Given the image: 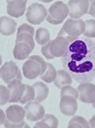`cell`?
Returning a JSON list of instances; mask_svg holds the SVG:
<instances>
[{"label":"cell","mask_w":95,"mask_h":128,"mask_svg":"<svg viewBox=\"0 0 95 128\" xmlns=\"http://www.w3.org/2000/svg\"><path fill=\"white\" fill-rule=\"evenodd\" d=\"M92 107H93V108L95 109V105H92Z\"/></svg>","instance_id":"cell-39"},{"label":"cell","mask_w":95,"mask_h":128,"mask_svg":"<svg viewBox=\"0 0 95 128\" xmlns=\"http://www.w3.org/2000/svg\"><path fill=\"white\" fill-rule=\"evenodd\" d=\"M35 41L39 45H46L50 41V34L46 28H39L35 32Z\"/></svg>","instance_id":"cell-19"},{"label":"cell","mask_w":95,"mask_h":128,"mask_svg":"<svg viewBox=\"0 0 95 128\" xmlns=\"http://www.w3.org/2000/svg\"><path fill=\"white\" fill-rule=\"evenodd\" d=\"M28 59H32V60H35L37 61L39 65H40V67H41V72H40V75H43L45 72H46V70L48 68V63L44 60V59L41 58V56H29V58Z\"/></svg>","instance_id":"cell-29"},{"label":"cell","mask_w":95,"mask_h":128,"mask_svg":"<svg viewBox=\"0 0 95 128\" xmlns=\"http://www.w3.org/2000/svg\"><path fill=\"white\" fill-rule=\"evenodd\" d=\"M90 2L88 0H70L68 2L69 14L71 19H80V17L89 12Z\"/></svg>","instance_id":"cell-3"},{"label":"cell","mask_w":95,"mask_h":128,"mask_svg":"<svg viewBox=\"0 0 95 128\" xmlns=\"http://www.w3.org/2000/svg\"><path fill=\"white\" fill-rule=\"evenodd\" d=\"M46 20H47L49 24H52V25H58V24H61L63 21H57V20H55V19H53L52 17L50 16H48H48H47V18H46Z\"/></svg>","instance_id":"cell-33"},{"label":"cell","mask_w":95,"mask_h":128,"mask_svg":"<svg viewBox=\"0 0 95 128\" xmlns=\"http://www.w3.org/2000/svg\"><path fill=\"white\" fill-rule=\"evenodd\" d=\"M71 83H72V78L66 70L62 69L57 71L56 78L54 80V85L57 88L61 89L66 85H71Z\"/></svg>","instance_id":"cell-17"},{"label":"cell","mask_w":95,"mask_h":128,"mask_svg":"<svg viewBox=\"0 0 95 128\" xmlns=\"http://www.w3.org/2000/svg\"><path fill=\"white\" fill-rule=\"evenodd\" d=\"M49 43H50V53L54 58H61L70 44V42L66 38L58 36L53 40H50Z\"/></svg>","instance_id":"cell-10"},{"label":"cell","mask_w":95,"mask_h":128,"mask_svg":"<svg viewBox=\"0 0 95 128\" xmlns=\"http://www.w3.org/2000/svg\"><path fill=\"white\" fill-rule=\"evenodd\" d=\"M69 128H89L90 127V124L89 122L86 120V118L81 116H74L72 117V118L69 120Z\"/></svg>","instance_id":"cell-21"},{"label":"cell","mask_w":95,"mask_h":128,"mask_svg":"<svg viewBox=\"0 0 95 128\" xmlns=\"http://www.w3.org/2000/svg\"><path fill=\"white\" fill-rule=\"evenodd\" d=\"M20 42H25L27 44H29L32 49L33 50L34 47H35V42H34V39H33V36H31L30 34H20L18 36H16V39H15V44Z\"/></svg>","instance_id":"cell-23"},{"label":"cell","mask_w":95,"mask_h":128,"mask_svg":"<svg viewBox=\"0 0 95 128\" xmlns=\"http://www.w3.org/2000/svg\"><path fill=\"white\" fill-rule=\"evenodd\" d=\"M6 116L7 120H9L10 122L18 123L24 120V118H26V111L25 108L16 104H12L6 109Z\"/></svg>","instance_id":"cell-14"},{"label":"cell","mask_w":95,"mask_h":128,"mask_svg":"<svg viewBox=\"0 0 95 128\" xmlns=\"http://www.w3.org/2000/svg\"><path fill=\"white\" fill-rule=\"evenodd\" d=\"M59 108L61 113L65 116H73L78 109L77 100L72 96H61Z\"/></svg>","instance_id":"cell-9"},{"label":"cell","mask_w":95,"mask_h":128,"mask_svg":"<svg viewBox=\"0 0 95 128\" xmlns=\"http://www.w3.org/2000/svg\"><path fill=\"white\" fill-rule=\"evenodd\" d=\"M22 72L24 76L28 80H34L37 76H40L41 67L39 63L35 60L32 59H27V61L23 64Z\"/></svg>","instance_id":"cell-13"},{"label":"cell","mask_w":95,"mask_h":128,"mask_svg":"<svg viewBox=\"0 0 95 128\" xmlns=\"http://www.w3.org/2000/svg\"><path fill=\"white\" fill-rule=\"evenodd\" d=\"M25 125L26 124H25L24 120H22L21 122L15 123V122H11L9 120H6L5 123H4V127L6 128H21V127H25Z\"/></svg>","instance_id":"cell-31"},{"label":"cell","mask_w":95,"mask_h":128,"mask_svg":"<svg viewBox=\"0 0 95 128\" xmlns=\"http://www.w3.org/2000/svg\"><path fill=\"white\" fill-rule=\"evenodd\" d=\"M41 53L42 54L48 59H53L54 58V56H53L51 53H50V43L48 42L47 43L46 45H44L42 46V49H41Z\"/></svg>","instance_id":"cell-30"},{"label":"cell","mask_w":95,"mask_h":128,"mask_svg":"<svg viewBox=\"0 0 95 128\" xmlns=\"http://www.w3.org/2000/svg\"><path fill=\"white\" fill-rule=\"evenodd\" d=\"M19 68L13 61H7L1 67V78L4 80V82L9 84L12 80L17 78V76L19 73Z\"/></svg>","instance_id":"cell-8"},{"label":"cell","mask_w":95,"mask_h":128,"mask_svg":"<svg viewBox=\"0 0 95 128\" xmlns=\"http://www.w3.org/2000/svg\"><path fill=\"white\" fill-rule=\"evenodd\" d=\"M65 34H66V32H65V31H64L63 28H62V29L60 30V32H58L57 36H64V38H65Z\"/></svg>","instance_id":"cell-38"},{"label":"cell","mask_w":95,"mask_h":128,"mask_svg":"<svg viewBox=\"0 0 95 128\" xmlns=\"http://www.w3.org/2000/svg\"><path fill=\"white\" fill-rule=\"evenodd\" d=\"M66 38L69 40V42L71 43V42H73V41H75V40H76L78 38H76V36H66Z\"/></svg>","instance_id":"cell-37"},{"label":"cell","mask_w":95,"mask_h":128,"mask_svg":"<svg viewBox=\"0 0 95 128\" xmlns=\"http://www.w3.org/2000/svg\"><path fill=\"white\" fill-rule=\"evenodd\" d=\"M63 30L68 36L79 38L86 30V23L83 19H67L63 26Z\"/></svg>","instance_id":"cell-5"},{"label":"cell","mask_w":95,"mask_h":128,"mask_svg":"<svg viewBox=\"0 0 95 128\" xmlns=\"http://www.w3.org/2000/svg\"><path fill=\"white\" fill-rule=\"evenodd\" d=\"M61 63L76 82H91L95 78V41L79 36L69 44Z\"/></svg>","instance_id":"cell-1"},{"label":"cell","mask_w":95,"mask_h":128,"mask_svg":"<svg viewBox=\"0 0 95 128\" xmlns=\"http://www.w3.org/2000/svg\"><path fill=\"white\" fill-rule=\"evenodd\" d=\"M79 100L85 103H94L95 102V84L91 82L80 83L77 87Z\"/></svg>","instance_id":"cell-6"},{"label":"cell","mask_w":95,"mask_h":128,"mask_svg":"<svg viewBox=\"0 0 95 128\" xmlns=\"http://www.w3.org/2000/svg\"><path fill=\"white\" fill-rule=\"evenodd\" d=\"M32 51L33 50L29 44H27L25 42H20L14 45L12 54H13V58L15 59L23 60V59L29 58L30 54L32 53Z\"/></svg>","instance_id":"cell-16"},{"label":"cell","mask_w":95,"mask_h":128,"mask_svg":"<svg viewBox=\"0 0 95 128\" xmlns=\"http://www.w3.org/2000/svg\"><path fill=\"white\" fill-rule=\"evenodd\" d=\"M56 75H57V71L55 70L54 66H53L52 64L48 63V68L46 70V72L43 75H40L39 76L45 82L51 83V82H54V80L56 78Z\"/></svg>","instance_id":"cell-20"},{"label":"cell","mask_w":95,"mask_h":128,"mask_svg":"<svg viewBox=\"0 0 95 128\" xmlns=\"http://www.w3.org/2000/svg\"><path fill=\"white\" fill-rule=\"evenodd\" d=\"M26 89H25V93L22 96V98L20 100V103L26 104L28 102H32L35 100V90L33 88V86H31L29 84H25Z\"/></svg>","instance_id":"cell-22"},{"label":"cell","mask_w":95,"mask_h":128,"mask_svg":"<svg viewBox=\"0 0 95 128\" xmlns=\"http://www.w3.org/2000/svg\"><path fill=\"white\" fill-rule=\"evenodd\" d=\"M48 16V11L40 3H32L27 8L26 18L32 25L41 24L46 20Z\"/></svg>","instance_id":"cell-2"},{"label":"cell","mask_w":95,"mask_h":128,"mask_svg":"<svg viewBox=\"0 0 95 128\" xmlns=\"http://www.w3.org/2000/svg\"><path fill=\"white\" fill-rule=\"evenodd\" d=\"M32 86L35 90V100H34L40 102L45 100L48 96V92H49L47 84H45L42 81H38V82H35Z\"/></svg>","instance_id":"cell-18"},{"label":"cell","mask_w":95,"mask_h":128,"mask_svg":"<svg viewBox=\"0 0 95 128\" xmlns=\"http://www.w3.org/2000/svg\"><path fill=\"white\" fill-rule=\"evenodd\" d=\"M69 14V7L63 1H55L48 10V14L57 21H64Z\"/></svg>","instance_id":"cell-7"},{"label":"cell","mask_w":95,"mask_h":128,"mask_svg":"<svg viewBox=\"0 0 95 128\" xmlns=\"http://www.w3.org/2000/svg\"><path fill=\"white\" fill-rule=\"evenodd\" d=\"M0 114H1V120H0V123L1 124H4L6 122V118H7V116L6 115H4V112H3V110H1L0 111Z\"/></svg>","instance_id":"cell-36"},{"label":"cell","mask_w":95,"mask_h":128,"mask_svg":"<svg viewBox=\"0 0 95 128\" xmlns=\"http://www.w3.org/2000/svg\"><path fill=\"white\" fill-rule=\"evenodd\" d=\"M30 34L31 36H34V28L29 24H26V23H23L22 25L19 26L18 30H17V36L20 34Z\"/></svg>","instance_id":"cell-28"},{"label":"cell","mask_w":95,"mask_h":128,"mask_svg":"<svg viewBox=\"0 0 95 128\" xmlns=\"http://www.w3.org/2000/svg\"><path fill=\"white\" fill-rule=\"evenodd\" d=\"M61 96H74L76 100L79 98V95H78V91L77 89L73 88L71 85H66L61 88V92H60Z\"/></svg>","instance_id":"cell-26"},{"label":"cell","mask_w":95,"mask_h":128,"mask_svg":"<svg viewBox=\"0 0 95 128\" xmlns=\"http://www.w3.org/2000/svg\"><path fill=\"white\" fill-rule=\"evenodd\" d=\"M10 98H11L10 89L4 85H1L0 86V105H4L7 102H9Z\"/></svg>","instance_id":"cell-25"},{"label":"cell","mask_w":95,"mask_h":128,"mask_svg":"<svg viewBox=\"0 0 95 128\" xmlns=\"http://www.w3.org/2000/svg\"><path fill=\"white\" fill-rule=\"evenodd\" d=\"M89 124H90V127L95 128V115H93L92 118L89 120Z\"/></svg>","instance_id":"cell-35"},{"label":"cell","mask_w":95,"mask_h":128,"mask_svg":"<svg viewBox=\"0 0 95 128\" xmlns=\"http://www.w3.org/2000/svg\"><path fill=\"white\" fill-rule=\"evenodd\" d=\"M25 111H26V118L30 122H38L42 120L45 116V108L40 102L32 100L26 103Z\"/></svg>","instance_id":"cell-4"},{"label":"cell","mask_w":95,"mask_h":128,"mask_svg":"<svg viewBox=\"0 0 95 128\" xmlns=\"http://www.w3.org/2000/svg\"><path fill=\"white\" fill-rule=\"evenodd\" d=\"M26 0H11L7 2V12L11 17H20L26 10Z\"/></svg>","instance_id":"cell-11"},{"label":"cell","mask_w":95,"mask_h":128,"mask_svg":"<svg viewBox=\"0 0 95 128\" xmlns=\"http://www.w3.org/2000/svg\"><path fill=\"white\" fill-rule=\"evenodd\" d=\"M92 105H95V102H94V103H92Z\"/></svg>","instance_id":"cell-40"},{"label":"cell","mask_w":95,"mask_h":128,"mask_svg":"<svg viewBox=\"0 0 95 128\" xmlns=\"http://www.w3.org/2000/svg\"><path fill=\"white\" fill-rule=\"evenodd\" d=\"M42 122L48 124L49 128H57L58 127V120L52 114H45L44 118H42Z\"/></svg>","instance_id":"cell-27"},{"label":"cell","mask_w":95,"mask_h":128,"mask_svg":"<svg viewBox=\"0 0 95 128\" xmlns=\"http://www.w3.org/2000/svg\"><path fill=\"white\" fill-rule=\"evenodd\" d=\"M86 30L83 34L85 38H95V19H88L85 21Z\"/></svg>","instance_id":"cell-24"},{"label":"cell","mask_w":95,"mask_h":128,"mask_svg":"<svg viewBox=\"0 0 95 128\" xmlns=\"http://www.w3.org/2000/svg\"><path fill=\"white\" fill-rule=\"evenodd\" d=\"M89 14H90L92 17H94L95 18V0H93V1H91V2H90Z\"/></svg>","instance_id":"cell-32"},{"label":"cell","mask_w":95,"mask_h":128,"mask_svg":"<svg viewBox=\"0 0 95 128\" xmlns=\"http://www.w3.org/2000/svg\"><path fill=\"white\" fill-rule=\"evenodd\" d=\"M7 87L10 89V92H11V98H10L9 102H20V100L22 98V96L25 93V89H26L25 84L22 83L21 80H14L11 82H10Z\"/></svg>","instance_id":"cell-12"},{"label":"cell","mask_w":95,"mask_h":128,"mask_svg":"<svg viewBox=\"0 0 95 128\" xmlns=\"http://www.w3.org/2000/svg\"><path fill=\"white\" fill-rule=\"evenodd\" d=\"M41 127H44V128H49V126H48V124L46 122H38L34 125V128H41Z\"/></svg>","instance_id":"cell-34"},{"label":"cell","mask_w":95,"mask_h":128,"mask_svg":"<svg viewBox=\"0 0 95 128\" xmlns=\"http://www.w3.org/2000/svg\"><path fill=\"white\" fill-rule=\"evenodd\" d=\"M17 23L11 17L2 16L0 18V32L3 36H11L16 32Z\"/></svg>","instance_id":"cell-15"}]
</instances>
